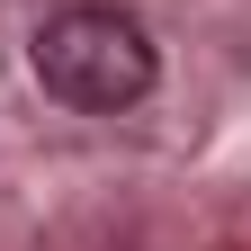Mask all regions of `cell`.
Wrapping results in <instances>:
<instances>
[{"label":"cell","instance_id":"1","mask_svg":"<svg viewBox=\"0 0 251 251\" xmlns=\"http://www.w3.org/2000/svg\"><path fill=\"white\" fill-rule=\"evenodd\" d=\"M36 81L63 108L117 117V108H135L144 90L162 81V54H152L135 9H117V0H72V9H54L36 27Z\"/></svg>","mask_w":251,"mask_h":251}]
</instances>
